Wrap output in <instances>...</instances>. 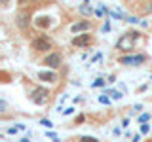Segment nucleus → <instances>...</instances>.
Masks as SVG:
<instances>
[{"label":"nucleus","instance_id":"12","mask_svg":"<svg viewBox=\"0 0 152 142\" xmlns=\"http://www.w3.org/2000/svg\"><path fill=\"white\" fill-rule=\"evenodd\" d=\"M80 142H99L95 136H80Z\"/></svg>","mask_w":152,"mask_h":142},{"label":"nucleus","instance_id":"11","mask_svg":"<svg viewBox=\"0 0 152 142\" xmlns=\"http://www.w3.org/2000/svg\"><path fill=\"white\" fill-rule=\"evenodd\" d=\"M80 13H84V15H91L93 8H89L88 4H82V6H80Z\"/></svg>","mask_w":152,"mask_h":142},{"label":"nucleus","instance_id":"20","mask_svg":"<svg viewBox=\"0 0 152 142\" xmlns=\"http://www.w3.org/2000/svg\"><path fill=\"white\" fill-rule=\"evenodd\" d=\"M19 142H31V140H28V138H23V140H19Z\"/></svg>","mask_w":152,"mask_h":142},{"label":"nucleus","instance_id":"15","mask_svg":"<svg viewBox=\"0 0 152 142\" xmlns=\"http://www.w3.org/2000/svg\"><path fill=\"white\" fill-rule=\"evenodd\" d=\"M148 120H150V114H142V116L139 117V121H141V123H145V121H148Z\"/></svg>","mask_w":152,"mask_h":142},{"label":"nucleus","instance_id":"17","mask_svg":"<svg viewBox=\"0 0 152 142\" xmlns=\"http://www.w3.org/2000/svg\"><path fill=\"white\" fill-rule=\"evenodd\" d=\"M40 125H44V127H53L50 120H42V121H40Z\"/></svg>","mask_w":152,"mask_h":142},{"label":"nucleus","instance_id":"18","mask_svg":"<svg viewBox=\"0 0 152 142\" xmlns=\"http://www.w3.org/2000/svg\"><path fill=\"white\" fill-rule=\"evenodd\" d=\"M103 30H110V23H108V21L103 25Z\"/></svg>","mask_w":152,"mask_h":142},{"label":"nucleus","instance_id":"1","mask_svg":"<svg viewBox=\"0 0 152 142\" xmlns=\"http://www.w3.org/2000/svg\"><path fill=\"white\" fill-rule=\"evenodd\" d=\"M48 97H50V91H48L46 87H34L31 91V101L38 104V106H42V104L48 102Z\"/></svg>","mask_w":152,"mask_h":142},{"label":"nucleus","instance_id":"8","mask_svg":"<svg viewBox=\"0 0 152 142\" xmlns=\"http://www.w3.org/2000/svg\"><path fill=\"white\" fill-rule=\"evenodd\" d=\"M89 27H91L89 21H80V23H74V25L70 27V30H72V32H82V30H88Z\"/></svg>","mask_w":152,"mask_h":142},{"label":"nucleus","instance_id":"3","mask_svg":"<svg viewBox=\"0 0 152 142\" xmlns=\"http://www.w3.org/2000/svg\"><path fill=\"white\" fill-rule=\"evenodd\" d=\"M146 61V55H142V53H139V55H126V57H120V63L122 64H126V66H139V64H142Z\"/></svg>","mask_w":152,"mask_h":142},{"label":"nucleus","instance_id":"16","mask_svg":"<svg viewBox=\"0 0 152 142\" xmlns=\"http://www.w3.org/2000/svg\"><path fill=\"white\" fill-rule=\"evenodd\" d=\"M103 85H104V80H97V82H93L91 87H103Z\"/></svg>","mask_w":152,"mask_h":142},{"label":"nucleus","instance_id":"19","mask_svg":"<svg viewBox=\"0 0 152 142\" xmlns=\"http://www.w3.org/2000/svg\"><path fill=\"white\" fill-rule=\"evenodd\" d=\"M141 140V135H135V136H133V142H139Z\"/></svg>","mask_w":152,"mask_h":142},{"label":"nucleus","instance_id":"4","mask_svg":"<svg viewBox=\"0 0 152 142\" xmlns=\"http://www.w3.org/2000/svg\"><path fill=\"white\" fill-rule=\"evenodd\" d=\"M44 64L50 66V68H59L61 66V53H57V51H51V53H48L44 57Z\"/></svg>","mask_w":152,"mask_h":142},{"label":"nucleus","instance_id":"10","mask_svg":"<svg viewBox=\"0 0 152 142\" xmlns=\"http://www.w3.org/2000/svg\"><path fill=\"white\" fill-rule=\"evenodd\" d=\"M17 19H19L17 25L21 27V28H27V25H28V23H27V21H28V15H27V13H21V15H19Z\"/></svg>","mask_w":152,"mask_h":142},{"label":"nucleus","instance_id":"5","mask_svg":"<svg viewBox=\"0 0 152 142\" xmlns=\"http://www.w3.org/2000/svg\"><path fill=\"white\" fill-rule=\"evenodd\" d=\"M89 44H91V36H89L88 32L72 38V46H76V47H88Z\"/></svg>","mask_w":152,"mask_h":142},{"label":"nucleus","instance_id":"6","mask_svg":"<svg viewBox=\"0 0 152 142\" xmlns=\"http://www.w3.org/2000/svg\"><path fill=\"white\" fill-rule=\"evenodd\" d=\"M38 78H40L42 82H48V83L57 82V74L55 72H46V70H40V72H38Z\"/></svg>","mask_w":152,"mask_h":142},{"label":"nucleus","instance_id":"2","mask_svg":"<svg viewBox=\"0 0 152 142\" xmlns=\"http://www.w3.org/2000/svg\"><path fill=\"white\" fill-rule=\"evenodd\" d=\"M31 46H32L34 51H50L51 49V40L42 34V36H36L34 40L31 42Z\"/></svg>","mask_w":152,"mask_h":142},{"label":"nucleus","instance_id":"7","mask_svg":"<svg viewBox=\"0 0 152 142\" xmlns=\"http://www.w3.org/2000/svg\"><path fill=\"white\" fill-rule=\"evenodd\" d=\"M129 40H137V36H139V32H129V34H126ZM118 47H122V49H131V44L126 40V38H122L120 42H118Z\"/></svg>","mask_w":152,"mask_h":142},{"label":"nucleus","instance_id":"14","mask_svg":"<svg viewBox=\"0 0 152 142\" xmlns=\"http://www.w3.org/2000/svg\"><path fill=\"white\" fill-rule=\"evenodd\" d=\"M99 102H101V104H110V99H108V95H101V97H99Z\"/></svg>","mask_w":152,"mask_h":142},{"label":"nucleus","instance_id":"13","mask_svg":"<svg viewBox=\"0 0 152 142\" xmlns=\"http://www.w3.org/2000/svg\"><path fill=\"white\" fill-rule=\"evenodd\" d=\"M148 133H150V125L142 123V125H141V135H148Z\"/></svg>","mask_w":152,"mask_h":142},{"label":"nucleus","instance_id":"9","mask_svg":"<svg viewBox=\"0 0 152 142\" xmlns=\"http://www.w3.org/2000/svg\"><path fill=\"white\" fill-rule=\"evenodd\" d=\"M50 25H51V19L50 17H44V15H42V17L36 19V27H40V28H48Z\"/></svg>","mask_w":152,"mask_h":142}]
</instances>
